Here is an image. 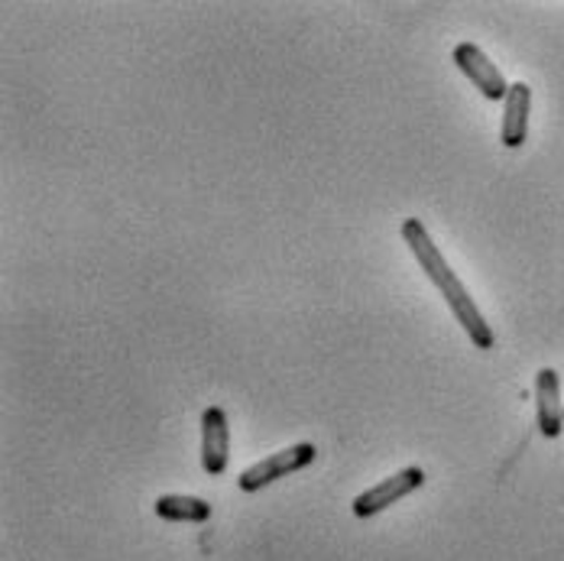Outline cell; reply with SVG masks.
<instances>
[{"instance_id":"7","label":"cell","mask_w":564,"mask_h":561,"mask_svg":"<svg viewBox=\"0 0 564 561\" xmlns=\"http://www.w3.org/2000/svg\"><path fill=\"white\" fill-rule=\"evenodd\" d=\"M529 111H532V88L525 82H516L509 88L507 101H503V127H500V140L509 150H519L529 137Z\"/></svg>"},{"instance_id":"8","label":"cell","mask_w":564,"mask_h":561,"mask_svg":"<svg viewBox=\"0 0 564 561\" xmlns=\"http://www.w3.org/2000/svg\"><path fill=\"white\" fill-rule=\"evenodd\" d=\"M212 504L202 497H185V494H170L156 500V516L170 522H208L212 519Z\"/></svg>"},{"instance_id":"3","label":"cell","mask_w":564,"mask_h":561,"mask_svg":"<svg viewBox=\"0 0 564 561\" xmlns=\"http://www.w3.org/2000/svg\"><path fill=\"white\" fill-rule=\"evenodd\" d=\"M422 484H425V471H422V467H402L399 474L380 481V484L370 487V490H364V494L350 504V509H354L357 519H370V516H377V513H383V509H390L393 504H399L402 497L415 494Z\"/></svg>"},{"instance_id":"4","label":"cell","mask_w":564,"mask_h":561,"mask_svg":"<svg viewBox=\"0 0 564 561\" xmlns=\"http://www.w3.org/2000/svg\"><path fill=\"white\" fill-rule=\"evenodd\" d=\"M452 56L454 65L477 85V91H480L484 98H490V101H507L512 85L503 78V72L494 65V58L487 56L477 43H457Z\"/></svg>"},{"instance_id":"2","label":"cell","mask_w":564,"mask_h":561,"mask_svg":"<svg viewBox=\"0 0 564 561\" xmlns=\"http://www.w3.org/2000/svg\"><path fill=\"white\" fill-rule=\"evenodd\" d=\"M315 457H318V449H315L312 442L289 445V449H282L276 451V454H270V457H263V461H257L253 467H247V471L240 474L237 487H240L243 494H257V490L270 487L273 481H280L285 474H295V471L308 467Z\"/></svg>"},{"instance_id":"1","label":"cell","mask_w":564,"mask_h":561,"mask_svg":"<svg viewBox=\"0 0 564 561\" xmlns=\"http://www.w3.org/2000/svg\"><path fill=\"white\" fill-rule=\"evenodd\" d=\"M402 240H405V247L415 253L422 273L429 277V282H432V285L442 292V299L448 302V309L454 312L457 325L467 332V337H470L480 350H490V347L497 344L494 328L487 325L484 312L477 309V302L470 299V292L464 289V282L454 277L452 263H448L445 253L435 247V240H432V234L425 230V225H422L419 218H405V222H402Z\"/></svg>"},{"instance_id":"5","label":"cell","mask_w":564,"mask_h":561,"mask_svg":"<svg viewBox=\"0 0 564 561\" xmlns=\"http://www.w3.org/2000/svg\"><path fill=\"white\" fill-rule=\"evenodd\" d=\"M230 451V429H227V412L221 406H208L202 412V467L212 477H221L227 471V454Z\"/></svg>"},{"instance_id":"6","label":"cell","mask_w":564,"mask_h":561,"mask_svg":"<svg viewBox=\"0 0 564 561\" xmlns=\"http://www.w3.org/2000/svg\"><path fill=\"white\" fill-rule=\"evenodd\" d=\"M535 419L545 439H558L564 432L562 380L552 367H542L535 374Z\"/></svg>"}]
</instances>
